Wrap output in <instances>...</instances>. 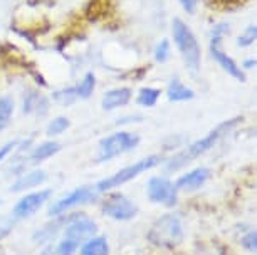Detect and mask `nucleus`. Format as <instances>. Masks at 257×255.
Wrapping results in <instances>:
<instances>
[{
	"label": "nucleus",
	"instance_id": "1",
	"mask_svg": "<svg viewBox=\"0 0 257 255\" xmlns=\"http://www.w3.org/2000/svg\"><path fill=\"white\" fill-rule=\"evenodd\" d=\"M240 121H242V116H237L234 119H227V121L213 128L207 136L197 139V141H193L192 144H188L187 148H183L182 151H178L173 156H170L168 160L165 161V170H167V173H175L178 170H182V168H185L187 165H190L193 160H197V158H200L202 155H205L207 151H210L212 148L215 146V144L219 143L232 128H235Z\"/></svg>",
	"mask_w": 257,
	"mask_h": 255
},
{
	"label": "nucleus",
	"instance_id": "2",
	"mask_svg": "<svg viewBox=\"0 0 257 255\" xmlns=\"http://www.w3.org/2000/svg\"><path fill=\"white\" fill-rule=\"evenodd\" d=\"M148 242L158 248L173 250L183 240V223L177 213H165L155 220L147 233Z\"/></svg>",
	"mask_w": 257,
	"mask_h": 255
},
{
	"label": "nucleus",
	"instance_id": "3",
	"mask_svg": "<svg viewBox=\"0 0 257 255\" xmlns=\"http://www.w3.org/2000/svg\"><path fill=\"white\" fill-rule=\"evenodd\" d=\"M172 34H173V41H175L178 51H180L183 61H185V66L192 72H198V69H200V61H202V49H200V44H198L195 34H193L192 29L183 21H180V19H173Z\"/></svg>",
	"mask_w": 257,
	"mask_h": 255
},
{
	"label": "nucleus",
	"instance_id": "4",
	"mask_svg": "<svg viewBox=\"0 0 257 255\" xmlns=\"http://www.w3.org/2000/svg\"><path fill=\"white\" fill-rule=\"evenodd\" d=\"M160 163H162V158H160L158 155H150L147 158H143V160L133 163V165L123 168V170L116 171L113 176L101 180L99 183L96 185V190H98V193L113 191L114 188H119V186L133 181L135 178H138L140 175H143V173L150 171L152 168H157Z\"/></svg>",
	"mask_w": 257,
	"mask_h": 255
},
{
	"label": "nucleus",
	"instance_id": "5",
	"mask_svg": "<svg viewBox=\"0 0 257 255\" xmlns=\"http://www.w3.org/2000/svg\"><path fill=\"white\" fill-rule=\"evenodd\" d=\"M140 143V136L132 131H116L104 139H101L99 143V155L98 163L109 161L113 158L121 156L126 151H132L133 148H137Z\"/></svg>",
	"mask_w": 257,
	"mask_h": 255
},
{
	"label": "nucleus",
	"instance_id": "6",
	"mask_svg": "<svg viewBox=\"0 0 257 255\" xmlns=\"http://www.w3.org/2000/svg\"><path fill=\"white\" fill-rule=\"evenodd\" d=\"M101 211L114 222H130L138 215V206L124 193L111 191L101 201Z\"/></svg>",
	"mask_w": 257,
	"mask_h": 255
},
{
	"label": "nucleus",
	"instance_id": "7",
	"mask_svg": "<svg viewBox=\"0 0 257 255\" xmlns=\"http://www.w3.org/2000/svg\"><path fill=\"white\" fill-rule=\"evenodd\" d=\"M147 196L150 203L175 208L178 205V190L173 181L165 176H153L147 183Z\"/></svg>",
	"mask_w": 257,
	"mask_h": 255
},
{
	"label": "nucleus",
	"instance_id": "8",
	"mask_svg": "<svg viewBox=\"0 0 257 255\" xmlns=\"http://www.w3.org/2000/svg\"><path fill=\"white\" fill-rule=\"evenodd\" d=\"M98 196H99V193H98V190H96V186H79V188L66 193L62 198L56 200L54 203L51 205L49 215L51 216L64 215V213H67V211L74 210L81 205L93 203Z\"/></svg>",
	"mask_w": 257,
	"mask_h": 255
},
{
	"label": "nucleus",
	"instance_id": "9",
	"mask_svg": "<svg viewBox=\"0 0 257 255\" xmlns=\"http://www.w3.org/2000/svg\"><path fill=\"white\" fill-rule=\"evenodd\" d=\"M52 195V190H39V191H31V193L24 195L21 200L14 205L12 208V220L16 222H22V220H27L31 218L37 213L39 210L44 206L47 201H49Z\"/></svg>",
	"mask_w": 257,
	"mask_h": 255
},
{
	"label": "nucleus",
	"instance_id": "10",
	"mask_svg": "<svg viewBox=\"0 0 257 255\" xmlns=\"http://www.w3.org/2000/svg\"><path fill=\"white\" fill-rule=\"evenodd\" d=\"M61 233L72 238L79 245H82L86 240H89V238H93L94 235H98V225H96L91 218H88L86 215L76 213V215H71V218L67 220V223L62 227Z\"/></svg>",
	"mask_w": 257,
	"mask_h": 255
},
{
	"label": "nucleus",
	"instance_id": "11",
	"mask_svg": "<svg viewBox=\"0 0 257 255\" xmlns=\"http://www.w3.org/2000/svg\"><path fill=\"white\" fill-rule=\"evenodd\" d=\"M222 37H224V34H219L215 31H212V41H210V54H212V57L219 62V64L222 66V69H224L227 74H230L232 78H235L239 81H245L244 72H242L240 67L237 66V62L220 49Z\"/></svg>",
	"mask_w": 257,
	"mask_h": 255
},
{
	"label": "nucleus",
	"instance_id": "12",
	"mask_svg": "<svg viewBox=\"0 0 257 255\" xmlns=\"http://www.w3.org/2000/svg\"><path fill=\"white\" fill-rule=\"evenodd\" d=\"M210 176H212V173L208 168H195V170L187 171L185 175H182L178 178L175 181V186L178 191H187V193H190V191L200 190L202 186L210 180Z\"/></svg>",
	"mask_w": 257,
	"mask_h": 255
},
{
	"label": "nucleus",
	"instance_id": "13",
	"mask_svg": "<svg viewBox=\"0 0 257 255\" xmlns=\"http://www.w3.org/2000/svg\"><path fill=\"white\" fill-rule=\"evenodd\" d=\"M49 175L41 170V168H34L31 171H26L22 173L21 176H17L14 180V183L11 185V191L12 193H22V191H29V190H34L37 186H41L42 183H46Z\"/></svg>",
	"mask_w": 257,
	"mask_h": 255
},
{
	"label": "nucleus",
	"instance_id": "14",
	"mask_svg": "<svg viewBox=\"0 0 257 255\" xmlns=\"http://www.w3.org/2000/svg\"><path fill=\"white\" fill-rule=\"evenodd\" d=\"M22 111L26 114H36V116H44L49 111V101L37 91H29L24 96Z\"/></svg>",
	"mask_w": 257,
	"mask_h": 255
},
{
	"label": "nucleus",
	"instance_id": "15",
	"mask_svg": "<svg viewBox=\"0 0 257 255\" xmlns=\"http://www.w3.org/2000/svg\"><path fill=\"white\" fill-rule=\"evenodd\" d=\"M132 99V89L130 88H116V89H111L108 91L104 96H103V109L104 111H113V109H118V108H123L130 103Z\"/></svg>",
	"mask_w": 257,
	"mask_h": 255
},
{
	"label": "nucleus",
	"instance_id": "16",
	"mask_svg": "<svg viewBox=\"0 0 257 255\" xmlns=\"http://www.w3.org/2000/svg\"><path fill=\"white\" fill-rule=\"evenodd\" d=\"M59 151H61V144L57 141H44V143L37 144V146L29 153L27 161L32 163V165H37V163L49 160V158L57 155Z\"/></svg>",
	"mask_w": 257,
	"mask_h": 255
},
{
	"label": "nucleus",
	"instance_id": "17",
	"mask_svg": "<svg viewBox=\"0 0 257 255\" xmlns=\"http://www.w3.org/2000/svg\"><path fill=\"white\" fill-rule=\"evenodd\" d=\"M81 245L77 242H74V240L69 237H66V235H62L56 242L47 243L44 250L41 252V255H74L76 250Z\"/></svg>",
	"mask_w": 257,
	"mask_h": 255
},
{
	"label": "nucleus",
	"instance_id": "18",
	"mask_svg": "<svg viewBox=\"0 0 257 255\" xmlns=\"http://www.w3.org/2000/svg\"><path fill=\"white\" fill-rule=\"evenodd\" d=\"M167 98L168 101L172 103H183V101H190L195 98V93L182 83L180 79H172L168 83V88H167Z\"/></svg>",
	"mask_w": 257,
	"mask_h": 255
},
{
	"label": "nucleus",
	"instance_id": "19",
	"mask_svg": "<svg viewBox=\"0 0 257 255\" xmlns=\"http://www.w3.org/2000/svg\"><path fill=\"white\" fill-rule=\"evenodd\" d=\"M79 255H109V242L106 237L94 235L79 247Z\"/></svg>",
	"mask_w": 257,
	"mask_h": 255
},
{
	"label": "nucleus",
	"instance_id": "20",
	"mask_svg": "<svg viewBox=\"0 0 257 255\" xmlns=\"http://www.w3.org/2000/svg\"><path fill=\"white\" fill-rule=\"evenodd\" d=\"M76 88V93H77V98L79 99H88L93 96L94 93V88H96V76L93 74V72H88V74L82 78V81L77 86H74Z\"/></svg>",
	"mask_w": 257,
	"mask_h": 255
},
{
	"label": "nucleus",
	"instance_id": "21",
	"mask_svg": "<svg viewBox=\"0 0 257 255\" xmlns=\"http://www.w3.org/2000/svg\"><path fill=\"white\" fill-rule=\"evenodd\" d=\"M160 94H162V91L157 88H142L138 93L137 103L140 106H143V108H153L158 103Z\"/></svg>",
	"mask_w": 257,
	"mask_h": 255
},
{
	"label": "nucleus",
	"instance_id": "22",
	"mask_svg": "<svg viewBox=\"0 0 257 255\" xmlns=\"http://www.w3.org/2000/svg\"><path fill=\"white\" fill-rule=\"evenodd\" d=\"M14 108H16V104H14L12 98H9V96L0 98V131L7 126L9 121H11Z\"/></svg>",
	"mask_w": 257,
	"mask_h": 255
},
{
	"label": "nucleus",
	"instance_id": "23",
	"mask_svg": "<svg viewBox=\"0 0 257 255\" xmlns=\"http://www.w3.org/2000/svg\"><path fill=\"white\" fill-rule=\"evenodd\" d=\"M71 126V121L66 116H56L52 121L47 124V136H59V134L66 133Z\"/></svg>",
	"mask_w": 257,
	"mask_h": 255
},
{
	"label": "nucleus",
	"instance_id": "24",
	"mask_svg": "<svg viewBox=\"0 0 257 255\" xmlns=\"http://www.w3.org/2000/svg\"><path fill=\"white\" fill-rule=\"evenodd\" d=\"M52 99L61 106H71V104H74L79 98H77L76 88H62V89L56 91V93L52 94Z\"/></svg>",
	"mask_w": 257,
	"mask_h": 255
},
{
	"label": "nucleus",
	"instance_id": "25",
	"mask_svg": "<svg viewBox=\"0 0 257 255\" xmlns=\"http://www.w3.org/2000/svg\"><path fill=\"white\" fill-rule=\"evenodd\" d=\"M240 245H242V248L247 250V252L255 253V250H257V235H255L254 230H250V232H245L244 235H242Z\"/></svg>",
	"mask_w": 257,
	"mask_h": 255
},
{
	"label": "nucleus",
	"instance_id": "26",
	"mask_svg": "<svg viewBox=\"0 0 257 255\" xmlns=\"http://www.w3.org/2000/svg\"><path fill=\"white\" fill-rule=\"evenodd\" d=\"M153 54H155V59H157L158 62H165L170 56V42L167 39H162L157 44V47H155Z\"/></svg>",
	"mask_w": 257,
	"mask_h": 255
},
{
	"label": "nucleus",
	"instance_id": "27",
	"mask_svg": "<svg viewBox=\"0 0 257 255\" xmlns=\"http://www.w3.org/2000/svg\"><path fill=\"white\" fill-rule=\"evenodd\" d=\"M255 37H257V29L255 26H250L249 29H245V32L237 39V44H239V47H249L252 42L255 41Z\"/></svg>",
	"mask_w": 257,
	"mask_h": 255
},
{
	"label": "nucleus",
	"instance_id": "28",
	"mask_svg": "<svg viewBox=\"0 0 257 255\" xmlns=\"http://www.w3.org/2000/svg\"><path fill=\"white\" fill-rule=\"evenodd\" d=\"M19 143L21 141H9V143L4 144V146H0V163H2L4 160H7V158L14 153V150L19 148Z\"/></svg>",
	"mask_w": 257,
	"mask_h": 255
},
{
	"label": "nucleus",
	"instance_id": "29",
	"mask_svg": "<svg viewBox=\"0 0 257 255\" xmlns=\"http://www.w3.org/2000/svg\"><path fill=\"white\" fill-rule=\"evenodd\" d=\"M178 2H180V6L183 7V11L188 14H192L197 7V0H178Z\"/></svg>",
	"mask_w": 257,
	"mask_h": 255
},
{
	"label": "nucleus",
	"instance_id": "30",
	"mask_svg": "<svg viewBox=\"0 0 257 255\" xmlns=\"http://www.w3.org/2000/svg\"><path fill=\"white\" fill-rule=\"evenodd\" d=\"M138 121H142V116H124L118 119V124H132Z\"/></svg>",
	"mask_w": 257,
	"mask_h": 255
},
{
	"label": "nucleus",
	"instance_id": "31",
	"mask_svg": "<svg viewBox=\"0 0 257 255\" xmlns=\"http://www.w3.org/2000/svg\"><path fill=\"white\" fill-rule=\"evenodd\" d=\"M255 66V61L254 59H249V62H244V67H247V69H249V67H254Z\"/></svg>",
	"mask_w": 257,
	"mask_h": 255
},
{
	"label": "nucleus",
	"instance_id": "32",
	"mask_svg": "<svg viewBox=\"0 0 257 255\" xmlns=\"http://www.w3.org/2000/svg\"><path fill=\"white\" fill-rule=\"evenodd\" d=\"M0 203H2V200H0Z\"/></svg>",
	"mask_w": 257,
	"mask_h": 255
}]
</instances>
